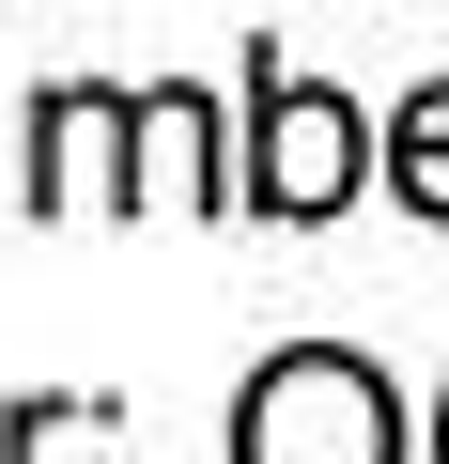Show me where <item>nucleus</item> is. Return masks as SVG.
<instances>
[{"label": "nucleus", "instance_id": "obj_1", "mask_svg": "<svg viewBox=\"0 0 449 464\" xmlns=\"http://www.w3.org/2000/svg\"><path fill=\"white\" fill-rule=\"evenodd\" d=\"M233 464H403V402H387L372 356L295 341V356L249 372V402H233Z\"/></svg>", "mask_w": 449, "mask_h": 464}, {"label": "nucleus", "instance_id": "obj_6", "mask_svg": "<svg viewBox=\"0 0 449 464\" xmlns=\"http://www.w3.org/2000/svg\"><path fill=\"white\" fill-rule=\"evenodd\" d=\"M434 464H449V418H434Z\"/></svg>", "mask_w": 449, "mask_h": 464}, {"label": "nucleus", "instance_id": "obj_5", "mask_svg": "<svg viewBox=\"0 0 449 464\" xmlns=\"http://www.w3.org/2000/svg\"><path fill=\"white\" fill-rule=\"evenodd\" d=\"M387 186H403L418 217H449V78L403 93V124H387Z\"/></svg>", "mask_w": 449, "mask_h": 464}, {"label": "nucleus", "instance_id": "obj_4", "mask_svg": "<svg viewBox=\"0 0 449 464\" xmlns=\"http://www.w3.org/2000/svg\"><path fill=\"white\" fill-rule=\"evenodd\" d=\"M124 201H217V93H140L124 109Z\"/></svg>", "mask_w": 449, "mask_h": 464}, {"label": "nucleus", "instance_id": "obj_3", "mask_svg": "<svg viewBox=\"0 0 449 464\" xmlns=\"http://www.w3.org/2000/svg\"><path fill=\"white\" fill-rule=\"evenodd\" d=\"M124 109H140V93H47L16 201H124Z\"/></svg>", "mask_w": 449, "mask_h": 464}, {"label": "nucleus", "instance_id": "obj_2", "mask_svg": "<svg viewBox=\"0 0 449 464\" xmlns=\"http://www.w3.org/2000/svg\"><path fill=\"white\" fill-rule=\"evenodd\" d=\"M356 186H372V124H356V93L264 63V78H249V201H264V217H341Z\"/></svg>", "mask_w": 449, "mask_h": 464}]
</instances>
